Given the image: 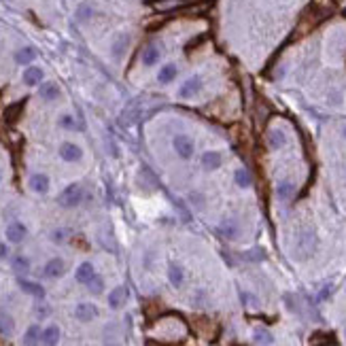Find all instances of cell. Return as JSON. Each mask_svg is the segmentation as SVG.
I'll return each instance as SVG.
<instances>
[{
    "label": "cell",
    "mask_w": 346,
    "mask_h": 346,
    "mask_svg": "<svg viewBox=\"0 0 346 346\" xmlns=\"http://www.w3.org/2000/svg\"><path fill=\"white\" fill-rule=\"evenodd\" d=\"M172 147L176 155H179L181 159H192L193 153H195V143L192 136H187V134H179V136H174L172 140Z\"/></svg>",
    "instance_id": "obj_1"
},
{
    "label": "cell",
    "mask_w": 346,
    "mask_h": 346,
    "mask_svg": "<svg viewBox=\"0 0 346 346\" xmlns=\"http://www.w3.org/2000/svg\"><path fill=\"white\" fill-rule=\"evenodd\" d=\"M83 200V187L81 185H68L64 192L60 193L58 197V202H60V206H64V208H75V206H79Z\"/></svg>",
    "instance_id": "obj_2"
},
{
    "label": "cell",
    "mask_w": 346,
    "mask_h": 346,
    "mask_svg": "<svg viewBox=\"0 0 346 346\" xmlns=\"http://www.w3.org/2000/svg\"><path fill=\"white\" fill-rule=\"evenodd\" d=\"M200 89H202V77L200 75H193V77H189V79L179 87V98H183V100H189V98L197 96V91H200Z\"/></svg>",
    "instance_id": "obj_3"
},
{
    "label": "cell",
    "mask_w": 346,
    "mask_h": 346,
    "mask_svg": "<svg viewBox=\"0 0 346 346\" xmlns=\"http://www.w3.org/2000/svg\"><path fill=\"white\" fill-rule=\"evenodd\" d=\"M161 60V49L155 45V43H149V45H145L143 49V53H140V62L147 66V68H151L155 66L157 62Z\"/></svg>",
    "instance_id": "obj_4"
},
{
    "label": "cell",
    "mask_w": 346,
    "mask_h": 346,
    "mask_svg": "<svg viewBox=\"0 0 346 346\" xmlns=\"http://www.w3.org/2000/svg\"><path fill=\"white\" fill-rule=\"evenodd\" d=\"M4 234H6V240H9V242L19 244V242H24V238L28 236V230H26L24 223L15 221V223L6 225V231H4Z\"/></svg>",
    "instance_id": "obj_5"
},
{
    "label": "cell",
    "mask_w": 346,
    "mask_h": 346,
    "mask_svg": "<svg viewBox=\"0 0 346 346\" xmlns=\"http://www.w3.org/2000/svg\"><path fill=\"white\" fill-rule=\"evenodd\" d=\"M60 157L64 161H79L83 157V149L75 143H62L60 145Z\"/></svg>",
    "instance_id": "obj_6"
},
{
    "label": "cell",
    "mask_w": 346,
    "mask_h": 346,
    "mask_svg": "<svg viewBox=\"0 0 346 346\" xmlns=\"http://www.w3.org/2000/svg\"><path fill=\"white\" fill-rule=\"evenodd\" d=\"M75 316L81 323H89V321H94L98 316V308L94 306V304H89V302H83V304H79V306L75 308Z\"/></svg>",
    "instance_id": "obj_7"
},
{
    "label": "cell",
    "mask_w": 346,
    "mask_h": 346,
    "mask_svg": "<svg viewBox=\"0 0 346 346\" xmlns=\"http://www.w3.org/2000/svg\"><path fill=\"white\" fill-rule=\"evenodd\" d=\"M43 77H45V73H43V68H38V66H28L24 70V83L28 87L40 85V83H43Z\"/></svg>",
    "instance_id": "obj_8"
},
{
    "label": "cell",
    "mask_w": 346,
    "mask_h": 346,
    "mask_svg": "<svg viewBox=\"0 0 346 346\" xmlns=\"http://www.w3.org/2000/svg\"><path fill=\"white\" fill-rule=\"evenodd\" d=\"M66 270V266H64V261H62L60 257H55V259H49L45 268H43V274L47 278H60L62 274H64Z\"/></svg>",
    "instance_id": "obj_9"
},
{
    "label": "cell",
    "mask_w": 346,
    "mask_h": 346,
    "mask_svg": "<svg viewBox=\"0 0 346 346\" xmlns=\"http://www.w3.org/2000/svg\"><path fill=\"white\" fill-rule=\"evenodd\" d=\"M221 164H223V157H221V153H219V151H206L202 155V168H204V170H208V172L219 170Z\"/></svg>",
    "instance_id": "obj_10"
},
{
    "label": "cell",
    "mask_w": 346,
    "mask_h": 346,
    "mask_svg": "<svg viewBox=\"0 0 346 346\" xmlns=\"http://www.w3.org/2000/svg\"><path fill=\"white\" fill-rule=\"evenodd\" d=\"M266 140H268V145H270V149H282L287 143V136H285V132L278 130V128H272V130H268L266 134Z\"/></svg>",
    "instance_id": "obj_11"
},
{
    "label": "cell",
    "mask_w": 346,
    "mask_h": 346,
    "mask_svg": "<svg viewBox=\"0 0 346 346\" xmlns=\"http://www.w3.org/2000/svg\"><path fill=\"white\" fill-rule=\"evenodd\" d=\"M125 300H128V289L125 287H115L113 291L109 293V306L113 310H117V308H121Z\"/></svg>",
    "instance_id": "obj_12"
},
{
    "label": "cell",
    "mask_w": 346,
    "mask_h": 346,
    "mask_svg": "<svg viewBox=\"0 0 346 346\" xmlns=\"http://www.w3.org/2000/svg\"><path fill=\"white\" fill-rule=\"evenodd\" d=\"M176 75H179V66L176 64H164L159 68V73H157V81L161 83V85H168V83H172L176 79Z\"/></svg>",
    "instance_id": "obj_13"
},
{
    "label": "cell",
    "mask_w": 346,
    "mask_h": 346,
    "mask_svg": "<svg viewBox=\"0 0 346 346\" xmlns=\"http://www.w3.org/2000/svg\"><path fill=\"white\" fill-rule=\"evenodd\" d=\"M60 87L55 85V83H40L38 85V96L43 98V100H47V102H53V100H58L60 98Z\"/></svg>",
    "instance_id": "obj_14"
},
{
    "label": "cell",
    "mask_w": 346,
    "mask_h": 346,
    "mask_svg": "<svg viewBox=\"0 0 346 346\" xmlns=\"http://www.w3.org/2000/svg\"><path fill=\"white\" fill-rule=\"evenodd\" d=\"M94 276H96V270H94V266H91L89 261H83V264L77 268V272H75L77 282H83V285H87Z\"/></svg>",
    "instance_id": "obj_15"
},
{
    "label": "cell",
    "mask_w": 346,
    "mask_h": 346,
    "mask_svg": "<svg viewBox=\"0 0 346 346\" xmlns=\"http://www.w3.org/2000/svg\"><path fill=\"white\" fill-rule=\"evenodd\" d=\"M30 189L32 192H37V193H47L49 192V176L47 174H32L30 176Z\"/></svg>",
    "instance_id": "obj_16"
},
{
    "label": "cell",
    "mask_w": 346,
    "mask_h": 346,
    "mask_svg": "<svg viewBox=\"0 0 346 346\" xmlns=\"http://www.w3.org/2000/svg\"><path fill=\"white\" fill-rule=\"evenodd\" d=\"M19 287H22V291L24 293H30L34 295V298H38V300H43L45 298V289L38 285V282H32V280H26V278H19Z\"/></svg>",
    "instance_id": "obj_17"
},
{
    "label": "cell",
    "mask_w": 346,
    "mask_h": 346,
    "mask_svg": "<svg viewBox=\"0 0 346 346\" xmlns=\"http://www.w3.org/2000/svg\"><path fill=\"white\" fill-rule=\"evenodd\" d=\"M185 4V0H153L151 6L155 11H159V13H170L174 9H179V6Z\"/></svg>",
    "instance_id": "obj_18"
},
{
    "label": "cell",
    "mask_w": 346,
    "mask_h": 346,
    "mask_svg": "<svg viewBox=\"0 0 346 346\" xmlns=\"http://www.w3.org/2000/svg\"><path fill=\"white\" fill-rule=\"evenodd\" d=\"M40 342H43L45 346H58V342H60V327L49 325V327L43 331V336H40Z\"/></svg>",
    "instance_id": "obj_19"
},
{
    "label": "cell",
    "mask_w": 346,
    "mask_h": 346,
    "mask_svg": "<svg viewBox=\"0 0 346 346\" xmlns=\"http://www.w3.org/2000/svg\"><path fill=\"white\" fill-rule=\"evenodd\" d=\"M293 193H295V185L291 181H278V185H276V195L280 197L282 202H287V200H291L293 197Z\"/></svg>",
    "instance_id": "obj_20"
},
{
    "label": "cell",
    "mask_w": 346,
    "mask_h": 346,
    "mask_svg": "<svg viewBox=\"0 0 346 346\" xmlns=\"http://www.w3.org/2000/svg\"><path fill=\"white\" fill-rule=\"evenodd\" d=\"M40 336H43V331H40L38 325H30L24 334V346H38Z\"/></svg>",
    "instance_id": "obj_21"
},
{
    "label": "cell",
    "mask_w": 346,
    "mask_h": 346,
    "mask_svg": "<svg viewBox=\"0 0 346 346\" xmlns=\"http://www.w3.org/2000/svg\"><path fill=\"white\" fill-rule=\"evenodd\" d=\"M34 60H37V49H32V47H22L15 53V62H17V64H22V66H28Z\"/></svg>",
    "instance_id": "obj_22"
},
{
    "label": "cell",
    "mask_w": 346,
    "mask_h": 346,
    "mask_svg": "<svg viewBox=\"0 0 346 346\" xmlns=\"http://www.w3.org/2000/svg\"><path fill=\"white\" fill-rule=\"evenodd\" d=\"M13 331H15V321L9 314L0 312V338H11Z\"/></svg>",
    "instance_id": "obj_23"
},
{
    "label": "cell",
    "mask_w": 346,
    "mask_h": 346,
    "mask_svg": "<svg viewBox=\"0 0 346 346\" xmlns=\"http://www.w3.org/2000/svg\"><path fill=\"white\" fill-rule=\"evenodd\" d=\"M128 45H130V37L128 34H121L115 43H113V49H111V53H113V58H123V53H125V49H128Z\"/></svg>",
    "instance_id": "obj_24"
},
{
    "label": "cell",
    "mask_w": 346,
    "mask_h": 346,
    "mask_svg": "<svg viewBox=\"0 0 346 346\" xmlns=\"http://www.w3.org/2000/svg\"><path fill=\"white\" fill-rule=\"evenodd\" d=\"M168 278H170V285L179 289L183 285V280H185V272H183V268L181 266H176L172 264L170 268H168Z\"/></svg>",
    "instance_id": "obj_25"
},
{
    "label": "cell",
    "mask_w": 346,
    "mask_h": 346,
    "mask_svg": "<svg viewBox=\"0 0 346 346\" xmlns=\"http://www.w3.org/2000/svg\"><path fill=\"white\" fill-rule=\"evenodd\" d=\"M268 117H270V107H268L264 100H257V104H255V119H257L259 128H261V125H266Z\"/></svg>",
    "instance_id": "obj_26"
},
{
    "label": "cell",
    "mask_w": 346,
    "mask_h": 346,
    "mask_svg": "<svg viewBox=\"0 0 346 346\" xmlns=\"http://www.w3.org/2000/svg\"><path fill=\"white\" fill-rule=\"evenodd\" d=\"M234 181H236V185L242 187V189L251 187V176H249V172H246L244 168H238V170L234 172Z\"/></svg>",
    "instance_id": "obj_27"
},
{
    "label": "cell",
    "mask_w": 346,
    "mask_h": 346,
    "mask_svg": "<svg viewBox=\"0 0 346 346\" xmlns=\"http://www.w3.org/2000/svg\"><path fill=\"white\" fill-rule=\"evenodd\" d=\"M11 266H13V270L15 272H28L30 270V259L24 257V255H15L11 261Z\"/></svg>",
    "instance_id": "obj_28"
},
{
    "label": "cell",
    "mask_w": 346,
    "mask_h": 346,
    "mask_svg": "<svg viewBox=\"0 0 346 346\" xmlns=\"http://www.w3.org/2000/svg\"><path fill=\"white\" fill-rule=\"evenodd\" d=\"M219 231H221L225 238H236V236H238V225H236L234 221H225V223H221Z\"/></svg>",
    "instance_id": "obj_29"
},
{
    "label": "cell",
    "mask_w": 346,
    "mask_h": 346,
    "mask_svg": "<svg viewBox=\"0 0 346 346\" xmlns=\"http://www.w3.org/2000/svg\"><path fill=\"white\" fill-rule=\"evenodd\" d=\"M253 338H255V342L261 344V346H268V344H272V334L270 331H266V329H255V334H253Z\"/></svg>",
    "instance_id": "obj_30"
},
{
    "label": "cell",
    "mask_w": 346,
    "mask_h": 346,
    "mask_svg": "<svg viewBox=\"0 0 346 346\" xmlns=\"http://www.w3.org/2000/svg\"><path fill=\"white\" fill-rule=\"evenodd\" d=\"M87 287H89V291L91 293H102V289H104V280L100 278V276H94V278H91L89 282H87Z\"/></svg>",
    "instance_id": "obj_31"
},
{
    "label": "cell",
    "mask_w": 346,
    "mask_h": 346,
    "mask_svg": "<svg viewBox=\"0 0 346 346\" xmlns=\"http://www.w3.org/2000/svg\"><path fill=\"white\" fill-rule=\"evenodd\" d=\"M329 342V336L323 334V331H316V334L310 338V346H325Z\"/></svg>",
    "instance_id": "obj_32"
},
{
    "label": "cell",
    "mask_w": 346,
    "mask_h": 346,
    "mask_svg": "<svg viewBox=\"0 0 346 346\" xmlns=\"http://www.w3.org/2000/svg\"><path fill=\"white\" fill-rule=\"evenodd\" d=\"M58 123H60V128H64V130H75V117L73 115H62L58 119Z\"/></svg>",
    "instance_id": "obj_33"
},
{
    "label": "cell",
    "mask_w": 346,
    "mask_h": 346,
    "mask_svg": "<svg viewBox=\"0 0 346 346\" xmlns=\"http://www.w3.org/2000/svg\"><path fill=\"white\" fill-rule=\"evenodd\" d=\"M240 298H242V302H244V306H246V308H257V306H259L255 295H251V293H246V291L240 293Z\"/></svg>",
    "instance_id": "obj_34"
},
{
    "label": "cell",
    "mask_w": 346,
    "mask_h": 346,
    "mask_svg": "<svg viewBox=\"0 0 346 346\" xmlns=\"http://www.w3.org/2000/svg\"><path fill=\"white\" fill-rule=\"evenodd\" d=\"M94 15V11H91V6H87V4H83V6H79V11H77V17L81 19V22H87V19Z\"/></svg>",
    "instance_id": "obj_35"
},
{
    "label": "cell",
    "mask_w": 346,
    "mask_h": 346,
    "mask_svg": "<svg viewBox=\"0 0 346 346\" xmlns=\"http://www.w3.org/2000/svg\"><path fill=\"white\" fill-rule=\"evenodd\" d=\"M34 312H37V316H38V319H47V316L51 314V308H49L47 304H38V306H37V310H34Z\"/></svg>",
    "instance_id": "obj_36"
},
{
    "label": "cell",
    "mask_w": 346,
    "mask_h": 346,
    "mask_svg": "<svg viewBox=\"0 0 346 346\" xmlns=\"http://www.w3.org/2000/svg\"><path fill=\"white\" fill-rule=\"evenodd\" d=\"M66 236H68V230H55L51 234V240L53 242H64Z\"/></svg>",
    "instance_id": "obj_37"
},
{
    "label": "cell",
    "mask_w": 346,
    "mask_h": 346,
    "mask_svg": "<svg viewBox=\"0 0 346 346\" xmlns=\"http://www.w3.org/2000/svg\"><path fill=\"white\" fill-rule=\"evenodd\" d=\"M22 107H24V104L19 102V104H15V107H13V109H9V115H6V119H9V121H15L17 115H19L17 111H22Z\"/></svg>",
    "instance_id": "obj_38"
},
{
    "label": "cell",
    "mask_w": 346,
    "mask_h": 346,
    "mask_svg": "<svg viewBox=\"0 0 346 346\" xmlns=\"http://www.w3.org/2000/svg\"><path fill=\"white\" fill-rule=\"evenodd\" d=\"M329 293H331V287L327 285V287H325V289H323V291L319 293V300H327V295H329Z\"/></svg>",
    "instance_id": "obj_39"
},
{
    "label": "cell",
    "mask_w": 346,
    "mask_h": 346,
    "mask_svg": "<svg viewBox=\"0 0 346 346\" xmlns=\"http://www.w3.org/2000/svg\"><path fill=\"white\" fill-rule=\"evenodd\" d=\"M6 255H9V249H6V244L0 242V259H4Z\"/></svg>",
    "instance_id": "obj_40"
},
{
    "label": "cell",
    "mask_w": 346,
    "mask_h": 346,
    "mask_svg": "<svg viewBox=\"0 0 346 346\" xmlns=\"http://www.w3.org/2000/svg\"><path fill=\"white\" fill-rule=\"evenodd\" d=\"M2 176H4V172H2V166H0V183H2Z\"/></svg>",
    "instance_id": "obj_41"
},
{
    "label": "cell",
    "mask_w": 346,
    "mask_h": 346,
    "mask_svg": "<svg viewBox=\"0 0 346 346\" xmlns=\"http://www.w3.org/2000/svg\"><path fill=\"white\" fill-rule=\"evenodd\" d=\"M344 138H346V128H344Z\"/></svg>",
    "instance_id": "obj_42"
}]
</instances>
